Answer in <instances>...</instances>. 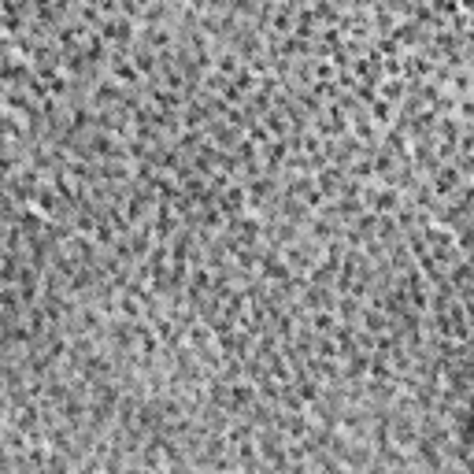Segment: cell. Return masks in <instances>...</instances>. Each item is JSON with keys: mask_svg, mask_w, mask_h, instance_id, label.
Here are the masks:
<instances>
[{"mask_svg": "<svg viewBox=\"0 0 474 474\" xmlns=\"http://www.w3.org/2000/svg\"><path fill=\"white\" fill-rule=\"evenodd\" d=\"M334 326H337V322H334V315H315V330H326V334H330Z\"/></svg>", "mask_w": 474, "mask_h": 474, "instance_id": "6da1fadb", "label": "cell"}]
</instances>
